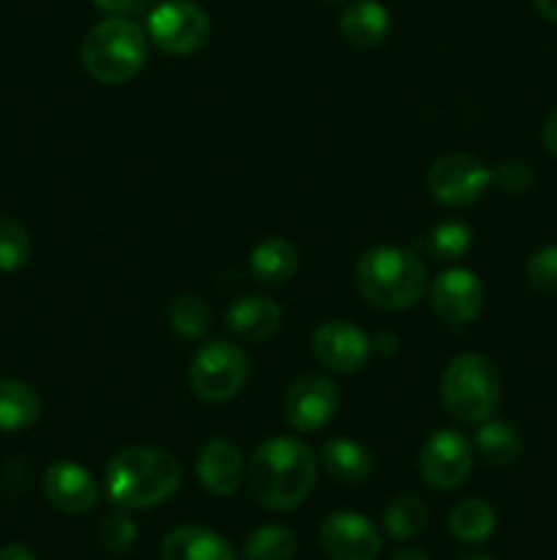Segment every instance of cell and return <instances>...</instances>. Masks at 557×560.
Instances as JSON below:
<instances>
[{
  "label": "cell",
  "mask_w": 557,
  "mask_h": 560,
  "mask_svg": "<svg viewBox=\"0 0 557 560\" xmlns=\"http://www.w3.org/2000/svg\"><path fill=\"white\" fill-rule=\"evenodd\" d=\"M317 454L300 438H268L246 465V481L260 506L268 512H293L317 485Z\"/></svg>",
  "instance_id": "6da1fadb"
},
{
  "label": "cell",
  "mask_w": 557,
  "mask_h": 560,
  "mask_svg": "<svg viewBox=\"0 0 557 560\" xmlns=\"http://www.w3.org/2000/svg\"><path fill=\"white\" fill-rule=\"evenodd\" d=\"M104 487L118 509H153L178 492L180 465L164 448H120L107 463Z\"/></svg>",
  "instance_id": "7a4b0ae2"
},
{
  "label": "cell",
  "mask_w": 557,
  "mask_h": 560,
  "mask_svg": "<svg viewBox=\"0 0 557 560\" xmlns=\"http://www.w3.org/2000/svg\"><path fill=\"white\" fill-rule=\"evenodd\" d=\"M355 284L371 306L382 312H404L429 290L426 262L407 246H371L355 266Z\"/></svg>",
  "instance_id": "3957f363"
},
{
  "label": "cell",
  "mask_w": 557,
  "mask_h": 560,
  "mask_svg": "<svg viewBox=\"0 0 557 560\" xmlns=\"http://www.w3.org/2000/svg\"><path fill=\"white\" fill-rule=\"evenodd\" d=\"M82 66L102 85H123L140 74L147 58V33L131 16H107L87 31L80 49Z\"/></svg>",
  "instance_id": "277c9868"
},
{
  "label": "cell",
  "mask_w": 557,
  "mask_h": 560,
  "mask_svg": "<svg viewBox=\"0 0 557 560\" xmlns=\"http://www.w3.org/2000/svg\"><path fill=\"white\" fill-rule=\"evenodd\" d=\"M502 399L497 366L481 353H462L448 361L440 377V402L459 424H484L495 416Z\"/></svg>",
  "instance_id": "5b68a950"
},
{
  "label": "cell",
  "mask_w": 557,
  "mask_h": 560,
  "mask_svg": "<svg viewBox=\"0 0 557 560\" xmlns=\"http://www.w3.org/2000/svg\"><path fill=\"white\" fill-rule=\"evenodd\" d=\"M249 381V355L229 339L202 345L189 361V388L200 402H229Z\"/></svg>",
  "instance_id": "8992f818"
},
{
  "label": "cell",
  "mask_w": 557,
  "mask_h": 560,
  "mask_svg": "<svg viewBox=\"0 0 557 560\" xmlns=\"http://www.w3.org/2000/svg\"><path fill=\"white\" fill-rule=\"evenodd\" d=\"M211 16L194 0H164L147 16V38L162 52L186 58L205 49L211 38Z\"/></svg>",
  "instance_id": "52a82bcc"
},
{
  "label": "cell",
  "mask_w": 557,
  "mask_h": 560,
  "mask_svg": "<svg viewBox=\"0 0 557 560\" xmlns=\"http://www.w3.org/2000/svg\"><path fill=\"white\" fill-rule=\"evenodd\" d=\"M491 186V167L467 151H453L437 159L426 173V191L431 200L448 208L473 206Z\"/></svg>",
  "instance_id": "ba28073f"
},
{
  "label": "cell",
  "mask_w": 557,
  "mask_h": 560,
  "mask_svg": "<svg viewBox=\"0 0 557 560\" xmlns=\"http://www.w3.org/2000/svg\"><path fill=\"white\" fill-rule=\"evenodd\" d=\"M339 405L342 394L336 383L322 372H306L284 392V419L298 432H320L339 413Z\"/></svg>",
  "instance_id": "9c48e42d"
},
{
  "label": "cell",
  "mask_w": 557,
  "mask_h": 560,
  "mask_svg": "<svg viewBox=\"0 0 557 560\" xmlns=\"http://www.w3.org/2000/svg\"><path fill=\"white\" fill-rule=\"evenodd\" d=\"M475 448L464 432L459 430H437L435 435L426 438L420 448L418 468L420 476L435 490H457L467 481L473 470Z\"/></svg>",
  "instance_id": "30bf717a"
},
{
  "label": "cell",
  "mask_w": 557,
  "mask_h": 560,
  "mask_svg": "<svg viewBox=\"0 0 557 560\" xmlns=\"http://www.w3.org/2000/svg\"><path fill=\"white\" fill-rule=\"evenodd\" d=\"M431 312L448 326H467L484 312V284L470 268H448L429 284Z\"/></svg>",
  "instance_id": "8fae6325"
},
{
  "label": "cell",
  "mask_w": 557,
  "mask_h": 560,
  "mask_svg": "<svg viewBox=\"0 0 557 560\" xmlns=\"http://www.w3.org/2000/svg\"><path fill=\"white\" fill-rule=\"evenodd\" d=\"M320 547L331 560H375L382 536L364 514L333 512L320 525Z\"/></svg>",
  "instance_id": "7c38bea8"
},
{
  "label": "cell",
  "mask_w": 557,
  "mask_h": 560,
  "mask_svg": "<svg viewBox=\"0 0 557 560\" xmlns=\"http://www.w3.org/2000/svg\"><path fill=\"white\" fill-rule=\"evenodd\" d=\"M311 353L331 372H358L371 359V337L349 320H328L311 334Z\"/></svg>",
  "instance_id": "4fadbf2b"
},
{
  "label": "cell",
  "mask_w": 557,
  "mask_h": 560,
  "mask_svg": "<svg viewBox=\"0 0 557 560\" xmlns=\"http://www.w3.org/2000/svg\"><path fill=\"white\" fill-rule=\"evenodd\" d=\"M42 487L47 501L63 514L93 512L98 503V495H102L96 476L87 468H82L80 463H69V459H60V463L49 465Z\"/></svg>",
  "instance_id": "5bb4252c"
},
{
  "label": "cell",
  "mask_w": 557,
  "mask_h": 560,
  "mask_svg": "<svg viewBox=\"0 0 557 560\" xmlns=\"http://www.w3.org/2000/svg\"><path fill=\"white\" fill-rule=\"evenodd\" d=\"M194 470L205 492L216 498L233 495L240 487V479L246 476L240 448L227 438H211V441L202 443V448L197 452Z\"/></svg>",
  "instance_id": "9a60e30c"
},
{
  "label": "cell",
  "mask_w": 557,
  "mask_h": 560,
  "mask_svg": "<svg viewBox=\"0 0 557 560\" xmlns=\"http://www.w3.org/2000/svg\"><path fill=\"white\" fill-rule=\"evenodd\" d=\"M282 306L268 295H244L227 306V328L244 342H268L282 328Z\"/></svg>",
  "instance_id": "2e32d148"
},
{
  "label": "cell",
  "mask_w": 557,
  "mask_h": 560,
  "mask_svg": "<svg viewBox=\"0 0 557 560\" xmlns=\"http://www.w3.org/2000/svg\"><path fill=\"white\" fill-rule=\"evenodd\" d=\"M162 560H238L222 534L202 525H180L162 541Z\"/></svg>",
  "instance_id": "e0dca14e"
},
{
  "label": "cell",
  "mask_w": 557,
  "mask_h": 560,
  "mask_svg": "<svg viewBox=\"0 0 557 560\" xmlns=\"http://www.w3.org/2000/svg\"><path fill=\"white\" fill-rule=\"evenodd\" d=\"M339 31L344 42L358 49L380 47L391 31V14L377 0H355L339 16Z\"/></svg>",
  "instance_id": "ac0fdd59"
},
{
  "label": "cell",
  "mask_w": 557,
  "mask_h": 560,
  "mask_svg": "<svg viewBox=\"0 0 557 560\" xmlns=\"http://www.w3.org/2000/svg\"><path fill=\"white\" fill-rule=\"evenodd\" d=\"M298 249L282 235L260 241L249 255V271L262 288H284L298 273Z\"/></svg>",
  "instance_id": "d6986e66"
},
{
  "label": "cell",
  "mask_w": 557,
  "mask_h": 560,
  "mask_svg": "<svg viewBox=\"0 0 557 560\" xmlns=\"http://www.w3.org/2000/svg\"><path fill=\"white\" fill-rule=\"evenodd\" d=\"M322 465L336 481L360 485L371 476L375 459H371L369 448L353 438H328L322 443Z\"/></svg>",
  "instance_id": "ffe728a7"
},
{
  "label": "cell",
  "mask_w": 557,
  "mask_h": 560,
  "mask_svg": "<svg viewBox=\"0 0 557 560\" xmlns=\"http://www.w3.org/2000/svg\"><path fill=\"white\" fill-rule=\"evenodd\" d=\"M42 416V397L36 388L16 377H0V432H20Z\"/></svg>",
  "instance_id": "44dd1931"
},
{
  "label": "cell",
  "mask_w": 557,
  "mask_h": 560,
  "mask_svg": "<svg viewBox=\"0 0 557 560\" xmlns=\"http://www.w3.org/2000/svg\"><path fill=\"white\" fill-rule=\"evenodd\" d=\"M473 448L484 463L502 468V465H511L513 459H519V454H522V435H519V430L511 421L486 419L475 430Z\"/></svg>",
  "instance_id": "7402d4cb"
},
{
  "label": "cell",
  "mask_w": 557,
  "mask_h": 560,
  "mask_svg": "<svg viewBox=\"0 0 557 560\" xmlns=\"http://www.w3.org/2000/svg\"><path fill=\"white\" fill-rule=\"evenodd\" d=\"M497 528L495 509L481 498H464L448 514V530L464 545H481Z\"/></svg>",
  "instance_id": "603a6c76"
},
{
  "label": "cell",
  "mask_w": 557,
  "mask_h": 560,
  "mask_svg": "<svg viewBox=\"0 0 557 560\" xmlns=\"http://www.w3.org/2000/svg\"><path fill=\"white\" fill-rule=\"evenodd\" d=\"M424 249L435 262H457L473 249V230H470L467 222H459V219L437 222L426 233Z\"/></svg>",
  "instance_id": "cb8c5ba5"
},
{
  "label": "cell",
  "mask_w": 557,
  "mask_h": 560,
  "mask_svg": "<svg viewBox=\"0 0 557 560\" xmlns=\"http://www.w3.org/2000/svg\"><path fill=\"white\" fill-rule=\"evenodd\" d=\"M426 520H429V514H426L424 501L418 495H396L382 512L386 534L396 541H410L424 534Z\"/></svg>",
  "instance_id": "d4e9b609"
},
{
  "label": "cell",
  "mask_w": 557,
  "mask_h": 560,
  "mask_svg": "<svg viewBox=\"0 0 557 560\" xmlns=\"http://www.w3.org/2000/svg\"><path fill=\"white\" fill-rule=\"evenodd\" d=\"M246 560H293L298 556V539L287 525H262L244 541Z\"/></svg>",
  "instance_id": "484cf974"
},
{
  "label": "cell",
  "mask_w": 557,
  "mask_h": 560,
  "mask_svg": "<svg viewBox=\"0 0 557 560\" xmlns=\"http://www.w3.org/2000/svg\"><path fill=\"white\" fill-rule=\"evenodd\" d=\"M213 326V312L200 295L183 293L169 304V328L178 334L180 339H189V342H197V339L205 337Z\"/></svg>",
  "instance_id": "4316f807"
},
{
  "label": "cell",
  "mask_w": 557,
  "mask_h": 560,
  "mask_svg": "<svg viewBox=\"0 0 557 560\" xmlns=\"http://www.w3.org/2000/svg\"><path fill=\"white\" fill-rule=\"evenodd\" d=\"M31 235L16 219L0 213V271H20L31 260Z\"/></svg>",
  "instance_id": "83f0119b"
},
{
  "label": "cell",
  "mask_w": 557,
  "mask_h": 560,
  "mask_svg": "<svg viewBox=\"0 0 557 560\" xmlns=\"http://www.w3.org/2000/svg\"><path fill=\"white\" fill-rule=\"evenodd\" d=\"M137 541V525L134 520L123 512H112L107 514V517L102 520V525H98V545L104 547V550L115 552V556H120V552L131 550Z\"/></svg>",
  "instance_id": "f1b7e54d"
},
{
  "label": "cell",
  "mask_w": 557,
  "mask_h": 560,
  "mask_svg": "<svg viewBox=\"0 0 557 560\" xmlns=\"http://www.w3.org/2000/svg\"><path fill=\"white\" fill-rule=\"evenodd\" d=\"M528 282L535 293L557 295V244H546L530 255Z\"/></svg>",
  "instance_id": "f546056e"
},
{
  "label": "cell",
  "mask_w": 557,
  "mask_h": 560,
  "mask_svg": "<svg viewBox=\"0 0 557 560\" xmlns=\"http://www.w3.org/2000/svg\"><path fill=\"white\" fill-rule=\"evenodd\" d=\"M491 186H497L502 195H524L533 186V170L522 159H502L491 167Z\"/></svg>",
  "instance_id": "4dcf8cb0"
},
{
  "label": "cell",
  "mask_w": 557,
  "mask_h": 560,
  "mask_svg": "<svg viewBox=\"0 0 557 560\" xmlns=\"http://www.w3.org/2000/svg\"><path fill=\"white\" fill-rule=\"evenodd\" d=\"M93 3L107 16H129L140 5V0H93Z\"/></svg>",
  "instance_id": "1f68e13d"
},
{
  "label": "cell",
  "mask_w": 557,
  "mask_h": 560,
  "mask_svg": "<svg viewBox=\"0 0 557 560\" xmlns=\"http://www.w3.org/2000/svg\"><path fill=\"white\" fill-rule=\"evenodd\" d=\"M541 140H544L546 151L557 156V107H552L549 115H546L544 126H541Z\"/></svg>",
  "instance_id": "d6a6232c"
},
{
  "label": "cell",
  "mask_w": 557,
  "mask_h": 560,
  "mask_svg": "<svg viewBox=\"0 0 557 560\" xmlns=\"http://www.w3.org/2000/svg\"><path fill=\"white\" fill-rule=\"evenodd\" d=\"M399 350V337L393 331H380L371 337V353L393 355Z\"/></svg>",
  "instance_id": "836d02e7"
},
{
  "label": "cell",
  "mask_w": 557,
  "mask_h": 560,
  "mask_svg": "<svg viewBox=\"0 0 557 560\" xmlns=\"http://www.w3.org/2000/svg\"><path fill=\"white\" fill-rule=\"evenodd\" d=\"M0 560H38L36 552L22 541H11V545L0 547Z\"/></svg>",
  "instance_id": "e575fe53"
},
{
  "label": "cell",
  "mask_w": 557,
  "mask_h": 560,
  "mask_svg": "<svg viewBox=\"0 0 557 560\" xmlns=\"http://www.w3.org/2000/svg\"><path fill=\"white\" fill-rule=\"evenodd\" d=\"M388 560H429V558H426V552L418 550V547H402V550L393 552Z\"/></svg>",
  "instance_id": "d590c367"
},
{
  "label": "cell",
  "mask_w": 557,
  "mask_h": 560,
  "mask_svg": "<svg viewBox=\"0 0 557 560\" xmlns=\"http://www.w3.org/2000/svg\"><path fill=\"white\" fill-rule=\"evenodd\" d=\"M533 3L541 16H546L549 22H557V0H533Z\"/></svg>",
  "instance_id": "8d00e7d4"
},
{
  "label": "cell",
  "mask_w": 557,
  "mask_h": 560,
  "mask_svg": "<svg viewBox=\"0 0 557 560\" xmlns=\"http://www.w3.org/2000/svg\"><path fill=\"white\" fill-rule=\"evenodd\" d=\"M459 560H491V558L486 556V552H464V556Z\"/></svg>",
  "instance_id": "74e56055"
},
{
  "label": "cell",
  "mask_w": 557,
  "mask_h": 560,
  "mask_svg": "<svg viewBox=\"0 0 557 560\" xmlns=\"http://www.w3.org/2000/svg\"><path fill=\"white\" fill-rule=\"evenodd\" d=\"M331 3H339V0H331Z\"/></svg>",
  "instance_id": "f35d334b"
}]
</instances>
